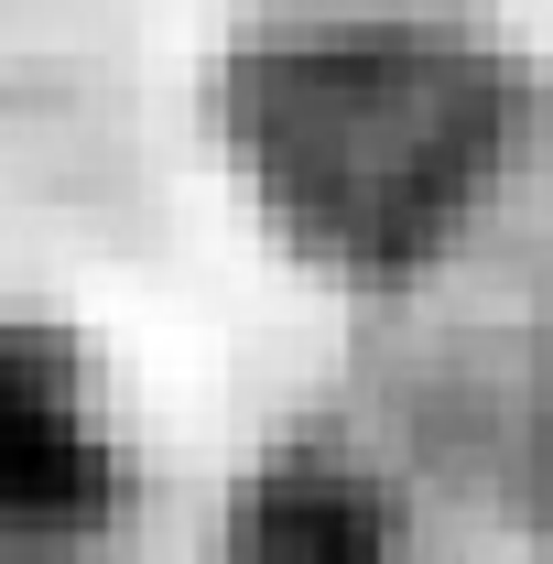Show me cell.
Masks as SVG:
<instances>
[{"mask_svg": "<svg viewBox=\"0 0 553 564\" xmlns=\"http://www.w3.org/2000/svg\"><path fill=\"white\" fill-rule=\"evenodd\" d=\"M217 98H228L217 131L250 196L272 207V228L347 282L423 272L499 185L521 131L510 76L434 33L282 44V55H250Z\"/></svg>", "mask_w": 553, "mask_h": 564, "instance_id": "1", "label": "cell"}, {"mask_svg": "<svg viewBox=\"0 0 553 564\" xmlns=\"http://www.w3.org/2000/svg\"><path fill=\"white\" fill-rule=\"evenodd\" d=\"M391 499L326 445H293L239 521V564H391Z\"/></svg>", "mask_w": 553, "mask_h": 564, "instance_id": "3", "label": "cell"}, {"mask_svg": "<svg viewBox=\"0 0 553 564\" xmlns=\"http://www.w3.org/2000/svg\"><path fill=\"white\" fill-rule=\"evenodd\" d=\"M120 489L109 434L44 326H0V532H87Z\"/></svg>", "mask_w": 553, "mask_h": 564, "instance_id": "2", "label": "cell"}]
</instances>
